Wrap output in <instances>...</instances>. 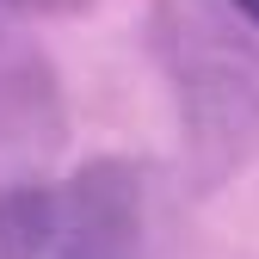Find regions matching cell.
Returning a JSON list of instances; mask_svg holds the SVG:
<instances>
[{
  "label": "cell",
  "instance_id": "cell-1",
  "mask_svg": "<svg viewBox=\"0 0 259 259\" xmlns=\"http://www.w3.org/2000/svg\"><path fill=\"white\" fill-rule=\"evenodd\" d=\"M0 259H148L142 173L99 160L0 198Z\"/></svg>",
  "mask_w": 259,
  "mask_h": 259
},
{
  "label": "cell",
  "instance_id": "cell-2",
  "mask_svg": "<svg viewBox=\"0 0 259 259\" xmlns=\"http://www.w3.org/2000/svg\"><path fill=\"white\" fill-rule=\"evenodd\" d=\"M235 7H241V13H247L253 25H259V0H235Z\"/></svg>",
  "mask_w": 259,
  "mask_h": 259
}]
</instances>
